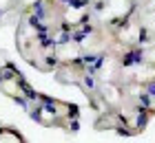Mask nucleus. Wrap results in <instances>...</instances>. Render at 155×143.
Returning a JSON list of instances; mask_svg holds the SVG:
<instances>
[{
    "label": "nucleus",
    "mask_w": 155,
    "mask_h": 143,
    "mask_svg": "<svg viewBox=\"0 0 155 143\" xmlns=\"http://www.w3.org/2000/svg\"><path fill=\"white\" fill-rule=\"evenodd\" d=\"M151 92H155V84H153V86H151Z\"/></svg>",
    "instance_id": "1"
}]
</instances>
